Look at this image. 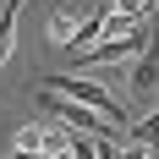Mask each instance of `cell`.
Returning a JSON list of instances; mask_svg holds the SVG:
<instances>
[{"label":"cell","mask_w":159,"mask_h":159,"mask_svg":"<svg viewBox=\"0 0 159 159\" xmlns=\"http://www.w3.org/2000/svg\"><path fill=\"white\" fill-rule=\"evenodd\" d=\"M115 159H154V148L148 143H126V148H115Z\"/></svg>","instance_id":"30bf717a"},{"label":"cell","mask_w":159,"mask_h":159,"mask_svg":"<svg viewBox=\"0 0 159 159\" xmlns=\"http://www.w3.org/2000/svg\"><path fill=\"white\" fill-rule=\"evenodd\" d=\"M148 39H154V28H137L126 39H99L88 49H71V55H77V66H115V61H137Z\"/></svg>","instance_id":"3957f363"},{"label":"cell","mask_w":159,"mask_h":159,"mask_svg":"<svg viewBox=\"0 0 159 159\" xmlns=\"http://www.w3.org/2000/svg\"><path fill=\"white\" fill-rule=\"evenodd\" d=\"M44 88H61V93H71V99H82V104H93L99 115H110L115 126H132V115H126V104L104 88V82H93V77H82V71H55V77H44Z\"/></svg>","instance_id":"7a4b0ae2"},{"label":"cell","mask_w":159,"mask_h":159,"mask_svg":"<svg viewBox=\"0 0 159 159\" xmlns=\"http://www.w3.org/2000/svg\"><path fill=\"white\" fill-rule=\"evenodd\" d=\"M16 16H22V0H0V66L11 61V44H16Z\"/></svg>","instance_id":"8992f818"},{"label":"cell","mask_w":159,"mask_h":159,"mask_svg":"<svg viewBox=\"0 0 159 159\" xmlns=\"http://www.w3.org/2000/svg\"><path fill=\"white\" fill-rule=\"evenodd\" d=\"M11 148H39V154H44V121H33V126H22Z\"/></svg>","instance_id":"9c48e42d"},{"label":"cell","mask_w":159,"mask_h":159,"mask_svg":"<svg viewBox=\"0 0 159 159\" xmlns=\"http://www.w3.org/2000/svg\"><path fill=\"white\" fill-rule=\"evenodd\" d=\"M115 11H126V16H148V0H115Z\"/></svg>","instance_id":"8fae6325"},{"label":"cell","mask_w":159,"mask_h":159,"mask_svg":"<svg viewBox=\"0 0 159 159\" xmlns=\"http://www.w3.org/2000/svg\"><path fill=\"white\" fill-rule=\"evenodd\" d=\"M39 104H44L55 121H66L71 132H93V137H121V126H115L110 115H99L93 104H82V99H71V93H61V88H39Z\"/></svg>","instance_id":"6da1fadb"},{"label":"cell","mask_w":159,"mask_h":159,"mask_svg":"<svg viewBox=\"0 0 159 159\" xmlns=\"http://www.w3.org/2000/svg\"><path fill=\"white\" fill-rule=\"evenodd\" d=\"M126 82H132V104H154V99H159V39L143 44V55L132 61Z\"/></svg>","instance_id":"277c9868"},{"label":"cell","mask_w":159,"mask_h":159,"mask_svg":"<svg viewBox=\"0 0 159 159\" xmlns=\"http://www.w3.org/2000/svg\"><path fill=\"white\" fill-rule=\"evenodd\" d=\"M132 143H148V148H159V110H154V115H143V121L132 126Z\"/></svg>","instance_id":"ba28073f"},{"label":"cell","mask_w":159,"mask_h":159,"mask_svg":"<svg viewBox=\"0 0 159 159\" xmlns=\"http://www.w3.org/2000/svg\"><path fill=\"white\" fill-rule=\"evenodd\" d=\"M110 11H115V0H104V6H93V11L77 22V33H71V49H88V44H99L104 39V22H110Z\"/></svg>","instance_id":"5b68a950"},{"label":"cell","mask_w":159,"mask_h":159,"mask_svg":"<svg viewBox=\"0 0 159 159\" xmlns=\"http://www.w3.org/2000/svg\"><path fill=\"white\" fill-rule=\"evenodd\" d=\"M71 33H77V6L66 0L61 11L49 16V44H61V49H71Z\"/></svg>","instance_id":"52a82bcc"}]
</instances>
